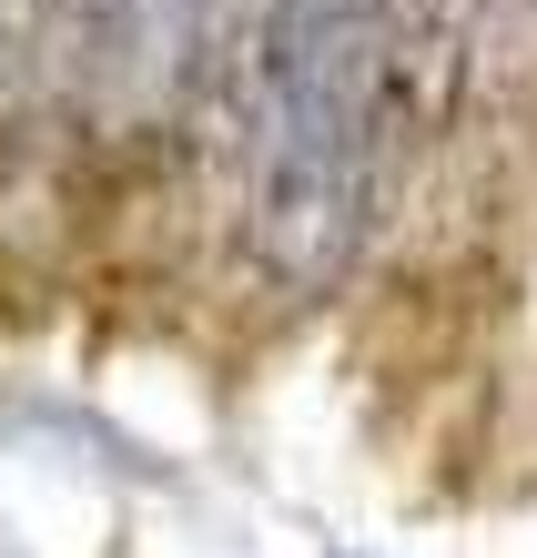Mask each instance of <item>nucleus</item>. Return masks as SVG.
<instances>
[{
    "label": "nucleus",
    "instance_id": "1",
    "mask_svg": "<svg viewBox=\"0 0 537 558\" xmlns=\"http://www.w3.org/2000/svg\"><path fill=\"white\" fill-rule=\"evenodd\" d=\"M213 31H223V0H102L82 61H91V72H112L132 102H173V92L204 82Z\"/></svg>",
    "mask_w": 537,
    "mask_h": 558
}]
</instances>
